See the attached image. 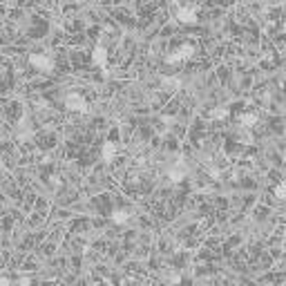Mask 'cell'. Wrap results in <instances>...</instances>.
<instances>
[{
    "mask_svg": "<svg viewBox=\"0 0 286 286\" xmlns=\"http://www.w3.org/2000/svg\"><path fill=\"white\" fill-rule=\"evenodd\" d=\"M275 197L277 199H286V179H282L275 186Z\"/></svg>",
    "mask_w": 286,
    "mask_h": 286,
    "instance_id": "1",
    "label": "cell"
}]
</instances>
